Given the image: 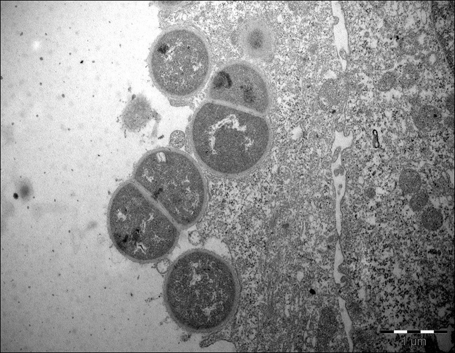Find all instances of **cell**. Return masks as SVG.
I'll return each mask as SVG.
<instances>
[{
  "instance_id": "ba28073f",
  "label": "cell",
  "mask_w": 455,
  "mask_h": 353,
  "mask_svg": "<svg viewBox=\"0 0 455 353\" xmlns=\"http://www.w3.org/2000/svg\"><path fill=\"white\" fill-rule=\"evenodd\" d=\"M152 112L147 99L142 96H136L128 103L123 112V124L130 131H138L150 121Z\"/></svg>"
},
{
  "instance_id": "3957f363",
  "label": "cell",
  "mask_w": 455,
  "mask_h": 353,
  "mask_svg": "<svg viewBox=\"0 0 455 353\" xmlns=\"http://www.w3.org/2000/svg\"><path fill=\"white\" fill-rule=\"evenodd\" d=\"M134 179L179 227L195 224L205 209L204 176L195 161L182 152L159 148L148 153L136 166Z\"/></svg>"
},
{
  "instance_id": "4fadbf2b",
  "label": "cell",
  "mask_w": 455,
  "mask_h": 353,
  "mask_svg": "<svg viewBox=\"0 0 455 353\" xmlns=\"http://www.w3.org/2000/svg\"><path fill=\"white\" fill-rule=\"evenodd\" d=\"M405 74L401 80V85L404 88H410L415 83L417 74L415 68L413 65H409L406 67L404 71Z\"/></svg>"
},
{
  "instance_id": "e0dca14e",
  "label": "cell",
  "mask_w": 455,
  "mask_h": 353,
  "mask_svg": "<svg viewBox=\"0 0 455 353\" xmlns=\"http://www.w3.org/2000/svg\"><path fill=\"white\" fill-rule=\"evenodd\" d=\"M445 122H446V124L448 126H451V127H452V126H454V119L452 118H450V117L447 118L446 119Z\"/></svg>"
},
{
  "instance_id": "52a82bcc",
  "label": "cell",
  "mask_w": 455,
  "mask_h": 353,
  "mask_svg": "<svg viewBox=\"0 0 455 353\" xmlns=\"http://www.w3.org/2000/svg\"><path fill=\"white\" fill-rule=\"evenodd\" d=\"M239 41L244 53L256 59L270 56L274 47L271 30L260 19L251 20L243 24L239 31Z\"/></svg>"
},
{
  "instance_id": "ac0fdd59",
  "label": "cell",
  "mask_w": 455,
  "mask_h": 353,
  "mask_svg": "<svg viewBox=\"0 0 455 353\" xmlns=\"http://www.w3.org/2000/svg\"><path fill=\"white\" fill-rule=\"evenodd\" d=\"M433 332H434V331H432V330L421 331V333H432Z\"/></svg>"
},
{
  "instance_id": "8fae6325",
  "label": "cell",
  "mask_w": 455,
  "mask_h": 353,
  "mask_svg": "<svg viewBox=\"0 0 455 353\" xmlns=\"http://www.w3.org/2000/svg\"><path fill=\"white\" fill-rule=\"evenodd\" d=\"M424 226L429 230H436L442 225L443 217L440 212L433 207L426 209L422 215Z\"/></svg>"
},
{
  "instance_id": "5b68a950",
  "label": "cell",
  "mask_w": 455,
  "mask_h": 353,
  "mask_svg": "<svg viewBox=\"0 0 455 353\" xmlns=\"http://www.w3.org/2000/svg\"><path fill=\"white\" fill-rule=\"evenodd\" d=\"M150 69L156 86L175 98L189 97L204 85L212 60L206 41L189 27L170 28L162 33L152 49Z\"/></svg>"
},
{
  "instance_id": "9c48e42d",
  "label": "cell",
  "mask_w": 455,
  "mask_h": 353,
  "mask_svg": "<svg viewBox=\"0 0 455 353\" xmlns=\"http://www.w3.org/2000/svg\"><path fill=\"white\" fill-rule=\"evenodd\" d=\"M411 114L415 126L423 131L431 130L441 120L440 112L431 105L415 106Z\"/></svg>"
},
{
  "instance_id": "7c38bea8",
  "label": "cell",
  "mask_w": 455,
  "mask_h": 353,
  "mask_svg": "<svg viewBox=\"0 0 455 353\" xmlns=\"http://www.w3.org/2000/svg\"><path fill=\"white\" fill-rule=\"evenodd\" d=\"M428 200V196L426 192L424 190H419L414 193L410 199V207L413 211H420L425 206Z\"/></svg>"
},
{
  "instance_id": "5bb4252c",
  "label": "cell",
  "mask_w": 455,
  "mask_h": 353,
  "mask_svg": "<svg viewBox=\"0 0 455 353\" xmlns=\"http://www.w3.org/2000/svg\"><path fill=\"white\" fill-rule=\"evenodd\" d=\"M396 80V77L394 74L388 72L386 73L379 80L378 84V89L380 91H387L391 89L394 86Z\"/></svg>"
},
{
  "instance_id": "277c9868",
  "label": "cell",
  "mask_w": 455,
  "mask_h": 353,
  "mask_svg": "<svg viewBox=\"0 0 455 353\" xmlns=\"http://www.w3.org/2000/svg\"><path fill=\"white\" fill-rule=\"evenodd\" d=\"M110 235L116 248L139 262L160 259L173 248L178 226L136 184L121 186L111 201L108 214Z\"/></svg>"
},
{
  "instance_id": "9a60e30c",
  "label": "cell",
  "mask_w": 455,
  "mask_h": 353,
  "mask_svg": "<svg viewBox=\"0 0 455 353\" xmlns=\"http://www.w3.org/2000/svg\"><path fill=\"white\" fill-rule=\"evenodd\" d=\"M184 134L180 131L174 132L170 137L171 144L176 147H182L184 143Z\"/></svg>"
},
{
  "instance_id": "30bf717a",
  "label": "cell",
  "mask_w": 455,
  "mask_h": 353,
  "mask_svg": "<svg viewBox=\"0 0 455 353\" xmlns=\"http://www.w3.org/2000/svg\"><path fill=\"white\" fill-rule=\"evenodd\" d=\"M399 185L405 193H414L420 190L421 186L420 176L416 171L413 169H405L400 174Z\"/></svg>"
},
{
  "instance_id": "d6986e66",
  "label": "cell",
  "mask_w": 455,
  "mask_h": 353,
  "mask_svg": "<svg viewBox=\"0 0 455 353\" xmlns=\"http://www.w3.org/2000/svg\"><path fill=\"white\" fill-rule=\"evenodd\" d=\"M394 332L396 333H407V331L397 330V331H394Z\"/></svg>"
},
{
  "instance_id": "6da1fadb",
  "label": "cell",
  "mask_w": 455,
  "mask_h": 353,
  "mask_svg": "<svg viewBox=\"0 0 455 353\" xmlns=\"http://www.w3.org/2000/svg\"><path fill=\"white\" fill-rule=\"evenodd\" d=\"M239 286L235 272L223 258L196 249L178 257L167 273L164 297L174 320L186 330L213 331L233 315Z\"/></svg>"
},
{
  "instance_id": "2e32d148",
  "label": "cell",
  "mask_w": 455,
  "mask_h": 353,
  "mask_svg": "<svg viewBox=\"0 0 455 353\" xmlns=\"http://www.w3.org/2000/svg\"><path fill=\"white\" fill-rule=\"evenodd\" d=\"M454 94L449 95L446 100V106L448 111L452 114H454Z\"/></svg>"
},
{
  "instance_id": "8992f818",
  "label": "cell",
  "mask_w": 455,
  "mask_h": 353,
  "mask_svg": "<svg viewBox=\"0 0 455 353\" xmlns=\"http://www.w3.org/2000/svg\"><path fill=\"white\" fill-rule=\"evenodd\" d=\"M212 101L263 115L269 111L272 98L266 79L257 68L244 62H234L220 68L208 90Z\"/></svg>"
},
{
  "instance_id": "7a4b0ae2",
  "label": "cell",
  "mask_w": 455,
  "mask_h": 353,
  "mask_svg": "<svg viewBox=\"0 0 455 353\" xmlns=\"http://www.w3.org/2000/svg\"><path fill=\"white\" fill-rule=\"evenodd\" d=\"M190 135L201 164L214 174L228 176L256 167L266 155L272 137L262 115L212 100L195 113Z\"/></svg>"
}]
</instances>
